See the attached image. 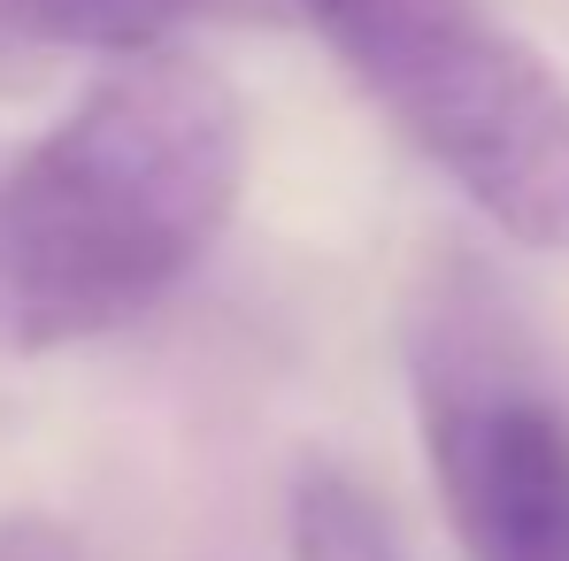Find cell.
I'll list each match as a JSON object with an SVG mask.
<instances>
[{"instance_id":"cell-5","label":"cell","mask_w":569,"mask_h":561,"mask_svg":"<svg viewBox=\"0 0 569 561\" xmlns=\"http://www.w3.org/2000/svg\"><path fill=\"white\" fill-rule=\"evenodd\" d=\"M284 561H416L378 484L347 462H300L284 492Z\"/></svg>"},{"instance_id":"cell-3","label":"cell","mask_w":569,"mask_h":561,"mask_svg":"<svg viewBox=\"0 0 569 561\" xmlns=\"http://www.w3.org/2000/svg\"><path fill=\"white\" fill-rule=\"evenodd\" d=\"M408 377L462 561H569V400L477 262L423 284Z\"/></svg>"},{"instance_id":"cell-8","label":"cell","mask_w":569,"mask_h":561,"mask_svg":"<svg viewBox=\"0 0 569 561\" xmlns=\"http://www.w3.org/2000/svg\"><path fill=\"white\" fill-rule=\"evenodd\" d=\"M0 170H8V162H0Z\"/></svg>"},{"instance_id":"cell-2","label":"cell","mask_w":569,"mask_h":561,"mask_svg":"<svg viewBox=\"0 0 569 561\" xmlns=\"http://www.w3.org/2000/svg\"><path fill=\"white\" fill-rule=\"evenodd\" d=\"M347 78L516 247H569V86L477 0H316Z\"/></svg>"},{"instance_id":"cell-1","label":"cell","mask_w":569,"mask_h":561,"mask_svg":"<svg viewBox=\"0 0 569 561\" xmlns=\"http://www.w3.org/2000/svg\"><path fill=\"white\" fill-rule=\"evenodd\" d=\"M239 178L247 108L208 62H116L0 170V354L139 323L223 239Z\"/></svg>"},{"instance_id":"cell-7","label":"cell","mask_w":569,"mask_h":561,"mask_svg":"<svg viewBox=\"0 0 569 561\" xmlns=\"http://www.w3.org/2000/svg\"><path fill=\"white\" fill-rule=\"evenodd\" d=\"M31 70H39V54L8 31V16H0V93H16V86H31Z\"/></svg>"},{"instance_id":"cell-6","label":"cell","mask_w":569,"mask_h":561,"mask_svg":"<svg viewBox=\"0 0 569 561\" xmlns=\"http://www.w3.org/2000/svg\"><path fill=\"white\" fill-rule=\"evenodd\" d=\"M0 561H93L78 547V531L70 523H54V515H0Z\"/></svg>"},{"instance_id":"cell-4","label":"cell","mask_w":569,"mask_h":561,"mask_svg":"<svg viewBox=\"0 0 569 561\" xmlns=\"http://www.w3.org/2000/svg\"><path fill=\"white\" fill-rule=\"evenodd\" d=\"M8 31L31 54L86 47V54H170L186 23H316V0H0Z\"/></svg>"}]
</instances>
